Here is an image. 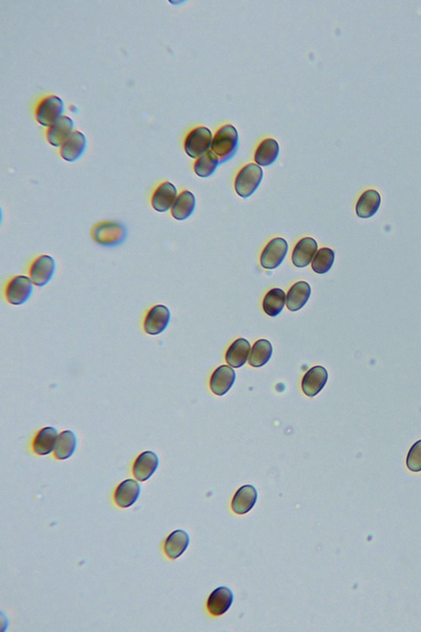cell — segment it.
<instances>
[{"label":"cell","mask_w":421,"mask_h":632,"mask_svg":"<svg viewBox=\"0 0 421 632\" xmlns=\"http://www.w3.org/2000/svg\"><path fill=\"white\" fill-rule=\"evenodd\" d=\"M287 304V295L281 289H272L265 295L263 301V309L266 314L271 317H277L283 311Z\"/></svg>","instance_id":"4316f807"},{"label":"cell","mask_w":421,"mask_h":632,"mask_svg":"<svg viewBox=\"0 0 421 632\" xmlns=\"http://www.w3.org/2000/svg\"><path fill=\"white\" fill-rule=\"evenodd\" d=\"M77 440L75 433L72 430H64L59 435L57 441L55 457L59 461H65L73 457L77 449Z\"/></svg>","instance_id":"83f0119b"},{"label":"cell","mask_w":421,"mask_h":632,"mask_svg":"<svg viewBox=\"0 0 421 632\" xmlns=\"http://www.w3.org/2000/svg\"><path fill=\"white\" fill-rule=\"evenodd\" d=\"M178 197L177 187L171 182H163L154 191L151 198V205L155 211L166 212L173 208Z\"/></svg>","instance_id":"30bf717a"},{"label":"cell","mask_w":421,"mask_h":632,"mask_svg":"<svg viewBox=\"0 0 421 632\" xmlns=\"http://www.w3.org/2000/svg\"><path fill=\"white\" fill-rule=\"evenodd\" d=\"M91 237L98 245L114 247L124 243L127 238V230L124 225L117 221H101L92 228Z\"/></svg>","instance_id":"7a4b0ae2"},{"label":"cell","mask_w":421,"mask_h":632,"mask_svg":"<svg viewBox=\"0 0 421 632\" xmlns=\"http://www.w3.org/2000/svg\"><path fill=\"white\" fill-rule=\"evenodd\" d=\"M75 122L71 117L64 116L49 127L47 131V138L51 145L60 147L73 133Z\"/></svg>","instance_id":"2e32d148"},{"label":"cell","mask_w":421,"mask_h":632,"mask_svg":"<svg viewBox=\"0 0 421 632\" xmlns=\"http://www.w3.org/2000/svg\"><path fill=\"white\" fill-rule=\"evenodd\" d=\"M220 160L214 151H208L207 154L202 156L197 160L194 165L195 174L199 178H209L220 165Z\"/></svg>","instance_id":"f546056e"},{"label":"cell","mask_w":421,"mask_h":632,"mask_svg":"<svg viewBox=\"0 0 421 632\" xmlns=\"http://www.w3.org/2000/svg\"><path fill=\"white\" fill-rule=\"evenodd\" d=\"M334 260L335 253L332 249L321 248L311 263L312 269L318 274H327L333 268Z\"/></svg>","instance_id":"4dcf8cb0"},{"label":"cell","mask_w":421,"mask_h":632,"mask_svg":"<svg viewBox=\"0 0 421 632\" xmlns=\"http://www.w3.org/2000/svg\"><path fill=\"white\" fill-rule=\"evenodd\" d=\"M34 282L25 275H18L7 282L5 289L6 301L14 306L25 304L34 293Z\"/></svg>","instance_id":"5b68a950"},{"label":"cell","mask_w":421,"mask_h":632,"mask_svg":"<svg viewBox=\"0 0 421 632\" xmlns=\"http://www.w3.org/2000/svg\"><path fill=\"white\" fill-rule=\"evenodd\" d=\"M272 343L267 339H260L253 344L248 363L253 367H261L269 362L272 356Z\"/></svg>","instance_id":"f1b7e54d"},{"label":"cell","mask_w":421,"mask_h":632,"mask_svg":"<svg viewBox=\"0 0 421 632\" xmlns=\"http://www.w3.org/2000/svg\"><path fill=\"white\" fill-rule=\"evenodd\" d=\"M196 199L193 193L183 191L177 197V200L170 209L171 216L177 221H185L194 212Z\"/></svg>","instance_id":"d4e9b609"},{"label":"cell","mask_w":421,"mask_h":632,"mask_svg":"<svg viewBox=\"0 0 421 632\" xmlns=\"http://www.w3.org/2000/svg\"><path fill=\"white\" fill-rule=\"evenodd\" d=\"M251 345L248 340L236 339L227 350L226 354L227 364L234 368L243 367L251 356Z\"/></svg>","instance_id":"603a6c76"},{"label":"cell","mask_w":421,"mask_h":632,"mask_svg":"<svg viewBox=\"0 0 421 632\" xmlns=\"http://www.w3.org/2000/svg\"><path fill=\"white\" fill-rule=\"evenodd\" d=\"M289 245L288 241L281 237L273 238L266 245L260 256V264L265 269L278 268L287 257Z\"/></svg>","instance_id":"52a82bcc"},{"label":"cell","mask_w":421,"mask_h":632,"mask_svg":"<svg viewBox=\"0 0 421 632\" xmlns=\"http://www.w3.org/2000/svg\"><path fill=\"white\" fill-rule=\"evenodd\" d=\"M87 145L88 141L85 135L80 131H73L71 136L60 147V154L64 161L76 162L85 154Z\"/></svg>","instance_id":"8fae6325"},{"label":"cell","mask_w":421,"mask_h":632,"mask_svg":"<svg viewBox=\"0 0 421 632\" xmlns=\"http://www.w3.org/2000/svg\"><path fill=\"white\" fill-rule=\"evenodd\" d=\"M159 466V458L153 451H145L135 461L133 466V474L137 480L145 482L149 480L157 471Z\"/></svg>","instance_id":"5bb4252c"},{"label":"cell","mask_w":421,"mask_h":632,"mask_svg":"<svg viewBox=\"0 0 421 632\" xmlns=\"http://www.w3.org/2000/svg\"><path fill=\"white\" fill-rule=\"evenodd\" d=\"M328 380L329 373L324 367H314L306 372L302 380V391L308 397L316 396L324 388Z\"/></svg>","instance_id":"7c38bea8"},{"label":"cell","mask_w":421,"mask_h":632,"mask_svg":"<svg viewBox=\"0 0 421 632\" xmlns=\"http://www.w3.org/2000/svg\"><path fill=\"white\" fill-rule=\"evenodd\" d=\"M311 295L309 283L300 281L293 284L287 295V306L290 311L296 312L303 308Z\"/></svg>","instance_id":"7402d4cb"},{"label":"cell","mask_w":421,"mask_h":632,"mask_svg":"<svg viewBox=\"0 0 421 632\" xmlns=\"http://www.w3.org/2000/svg\"><path fill=\"white\" fill-rule=\"evenodd\" d=\"M56 271V263L54 258L48 254H42L31 263L28 275L34 284L44 287L51 281Z\"/></svg>","instance_id":"ba28073f"},{"label":"cell","mask_w":421,"mask_h":632,"mask_svg":"<svg viewBox=\"0 0 421 632\" xmlns=\"http://www.w3.org/2000/svg\"><path fill=\"white\" fill-rule=\"evenodd\" d=\"M280 153V147L273 138H265L257 146L255 154V161L260 167H269L277 161Z\"/></svg>","instance_id":"cb8c5ba5"},{"label":"cell","mask_w":421,"mask_h":632,"mask_svg":"<svg viewBox=\"0 0 421 632\" xmlns=\"http://www.w3.org/2000/svg\"><path fill=\"white\" fill-rule=\"evenodd\" d=\"M141 494V486L133 479L123 481L114 491V502L118 507L129 508L137 502Z\"/></svg>","instance_id":"e0dca14e"},{"label":"cell","mask_w":421,"mask_h":632,"mask_svg":"<svg viewBox=\"0 0 421 632\" xmlns=\"http://www.w3.org/2000/svg\"><path fill=\"white\" fill-rule=\"evenodd\" d=\"M212 131L207 127L200 126L191 130L185 141V151L189 157L198 159L210 151L212 145Z\"/></svg>","instance_id":"277c9868"},{"label":"cell","mask_w":421,"mask_h":632,"mask_svg":"<svg viewBox=\"0 0 421 632\" xmlns=\"http://www.w3.org/2000/svg\"><path fill=\"white\" fill-rule=\"evenodd\" d=\"M236 379L234 369L222 365L216 369L210 380V388L212 393L218 396H223L230 391Z\"/></svg>","instance_id":"9a60e30c"},{"label":"cell","mask_w":421,"mask_h":632,"mask_svg":"<svg viewBox=\"0 0 421 632\" xmlns=\"http://www.w3.org/2000/svg\"><path fill=\"white\" fill-rule=\"evenodd\" d=\"M234 601V594L228 587H219L212 591L207 600V609L214 616L226 613Z\"/></svg>","instance_id":"ac0fdd59"},{"label":"cell","mask_w":421,"mask_h":632,"mask_svg":"<svg viewBox=\"0 0 421 632\" xmlns=\"http://www.w3.org/2000/svg\"><path fill=\"white\" fill-rule=\"evenodd\" d=\"M59 433L53 426H46L40 430L32 442V450L36 454L44 457L55 450Z\"/></svg>","instance_id":"d6986e66"},{"label":"cell","mask_w":421,"mask_h":632,"mask_svg":"<svg viewBox=\"0 0 421 632\" xmlns=\"http://www.w3.org/2000/svg\"><path fill=\"white\" fill-rule=\"evenodd\" d=\"M407 465L412 472L421 471V440L416 442L409 451Z\"/></svg>","instance_id":"1f68e13d"},{"label":"cell","mask_w":421,"mask_h":632,"mask_svg":"<svg viewBox=\"0 0 421 632\" xmlns=\"http://www.w3.org/2000/svg\"><path fill=\"white\" fill-rule=\"evenodd\" d=\"M211 149L218 156L220 164L234 157L239 149V134L235 127L231 125L220 127L214 135Z\"/></svg>","instance_id":"6da1fadb"},{"label":"cell","mask_w":421,"mask_h":632,"mask_svg":"<svg viewBox=\"0 0 421 632\" xmlns=\"http://www.w3.org/2000/svg\"><path fill=\"white\" fill-rule=\"evenodd\" d=\"M65 106L62 99L55 95L43 98L36 106V119L40 125L50 127L60 120L64 113Z\"/></svg>","instance_id":"8992f818"},{"label":"cell","mask_w":421,"mask_h":632,"mask_svg":"<svg viewBox=\"0 0 421 632\" xmlns=\"http://www.w3.org/2000/svg\"><path fill=\"white\" fill-rule=\"evenodd\" d=\"M264 178V171L255 163L245 165L238 172L235 180L236 194L243 199L249 198L259 187Z\"/></svg>","instance_id":"3957f363"},{"label":"cell","mask_w":421,"mask_h":632,"mask_svg":"<svg viewBox=\"0 0 421 632\" xmlns=\"http://www.w3.org/2000/svg\"><path fill=\"white\" fill-rule=\"evenodd\" d=\"M190 542V535L182 529H178L170 533L167 537L164 545V551L170 559H177L189 547Z\"/></svg>","instance_id":"44dd1931"},{"label":"cell","mask_w":421,"mask_h":632,"mask_svg":"<svg viewBox=\"0 0 421 632\" xmlns=\"http://www.w3.org/2000/svg\"><path fill=\"white\" fill-rule=\"evenodd\" d=\"M257 500V491L252 485L241 487L233 498L231 507L237 515L247 514L255 506Z\"/></svg>","instance_id":"ffe728a7"},{"label":"cell","mask_w":421,"mask_h":632,"mask_svg":"<svg viewBox=\"0 0 421 632\" xmlns=\"http://www.w3.org/2000/svg\"><path fill=\"white\" fill-rule=\"evenodd\" d=\"M381 204V196L374 190L366 191L359 197L357 204V215L361 219H370L375 215Z\"/></svg>","instance_id":"484cf974"},{"label":"cell","mask_w":421,"mask_h":632,"mask_svg":"<svg viewBox=\"0 0 421 632\" xmlns=\"http://www.w3.org/2000/svg\"><path fill=\"white\" fill-rule=\"evenodd\" d=\"M170 311L168 307L156 305L146 312L144 330L146 334L152 336L161 335L168 327L170 322Z\"/></svg>","instance_id":"9c48e42d"},{"label":"cell","mask_w":421,"mask_h":632,"mask_svg":"<svg viewBox=\"0 0 421 632\" xmlns=\"http://www.w3.org/2000/svg\"><path fill=\"white\" fill-rule=\"evenodd\" d=\"M318 243L312 237L302 238L293 250L292 261L296 268H305L311 264L318 252Z\"/></svg>","instance_id":"4fadbf2b"}]
</instances>
